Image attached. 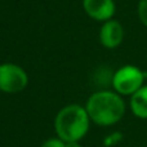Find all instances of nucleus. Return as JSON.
I'll use <instances>...</instances> for the list:
<instances>
[{"label":"nucleus","mask_w":147,"mask_h":147,"mask_svg":"<svg viewBox=\"0 0 147 147\" xmlns=\"http://www.w3.org/2000/svg\"><path fill=\"white\" fill-rule=\"evenodd\" d=\"M84 107L90 117V121L102 127L116 124L121 120L125 112V105L120 94L110 90L93 93Z\"/></svg>","instance_id":"nucleus-1"},{"label":"nucleus","mask_w":147,"mask_h":147,"mask_svg":"<svg viewBox=\"0 0 147 147\" xmlns=\"http://www.w3.org/2000/svg\"><path fill=\"white\" fill-rule=\"evenodd\" d=\"M90 125V117L85 107L69 105L59 110L54 119V130L63 142H79L86 136Z\"/></svg>","instance_id":"nucleus-2"},{"label":"nucleus","mask_w":147,"mask_h":147,"mask_svg":"<svg viewBox=\"0 0 147 147\" xmlns=\"http://www.w3.org/2000/svg\"><path fill=\"white\" fill-rule=\"evenodd\" d=\"M145 74L136 66H124L112 75V86L116 93L123 96H133L142 88Z\"/></svg>","instance_id":"nucleus-3"},{"label":"nucleus","mask_w":147,"mask_h":147,"mask_svg":"<svg viewBox=\"0 0 147 147\" xmlns=\"http://www.w3.org/2000/svg\"><path fill=\"white\" fill-rule=\"evenodd\" d=\"M28 84V76L21 66L16 63L0 65V92L16 94L22 92Z\"/></svg>","instance_id":"nucleus-4"},{"label":"nucleus","mask_w":147,"mask_h":147,"mask_svg":"<svg viewBox=\"0 0 147 147\" xmlns=\"http://www.w3.org/2000/svg\"><path fill=\"white\" fill-rule=\"evenodd\" d=\"M83 8L92 20L99 22L112 20L116 9L114 0H83Z\"/></svg>","instance_id":"nucleus-5"},{"label":"nucleus","mask_w":147,"mask_h":147,"mask_svg":"<svg viewBox=\"0 0 147 147\" xmlns=\"http://www.w3.org/2000/svg\"><path fill=\"white\" fill-rule=\"evenodd\" d=\"M124 38V28L117 21L110 20L103 22L99 30V41L105 48L114 49L119 47Z\"/></svg>","instance_id":"nucleus-6"},{"label":"nucleus","mask_w":147,"mask_h":147,"mask_svg":"<svg viewBox=\"0 0 147 147\" xmlns=\"http://www.w3.org/2000/svg\"><path fill=\"white\" fill-rule=\"evenodd\" d=\"M130 109L137 117L147 119V86H142L132 96Z\"/></svg>","instance_id":"nucleus-7"},{"label":"nucleus","mask_w":147,"mask_h":147,"mask_svg":"<svg viewBox=\"0 0 147 147\" xmlns=\"http://www.w3.org/2000/svg\"><path fill=\"white\" fill-rule=\"evenodd\" d=\"M138 17L141 22L147 26V0H140L138 4Z\"/></svg>","instance_id":"nucleus-8"},{"label":"nucleus","mask_w":147,"mask_h":147,"mask_svg":"<svg viewBox=\"0 0 147 147\" xmlns=\"http://www.w3.org/2000/svg\"><path fill=\"white\" fill-rule=\"evenodd\" d=\"M41 147H66V142H63L62 140L57 138H49L41 145Z\"/></svg>","instance_id":"nucleus-9"},{"label":"nucleus","mask_w":147,"mask_h":147,"mask_svg":"<svg viewBox=\"0 0 147 147\" xmlns=\"http://www.w3.org/2000/svg\"><path fill=\"white\" fill-rule=\"evenodd\" d=\"M66 147H81L79 142H66Z\"/></svg>","instance_id":"nucleus-10"}]
</instances>
